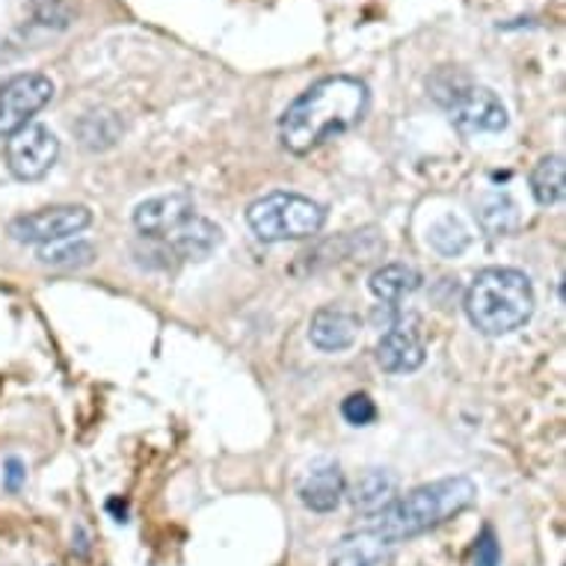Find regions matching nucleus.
<instances>
[{
  "mask_svg": "<svg viewBox=\"0 0 566 566\" xmlns=\"http://www.w3.org/2000/svg\"><path fill=\"white\" fill-rule=\"evenodd\" d=\"M371 93L353 75H329L289 104L279 119V139L291 155H308L326 139L353 130L368 113Z\"/></svg>",
  "mask_w": 566,
  "mask_h": 566,
  "instance_id": "f257e3e1",
  "label": "nucleus"
},
{
  "mask_svg": "<svg viewBox=\"0 0 566 566\" xmlns=\"http://www.w3.org/2000/svg\"><path fill=\"white\" fill-rule=\"evenodd\" d=\"M474 502H478V483L472 478H465V474L442 478V481L416 486L403 499H395L377 516L374 531H380L389 543H403V539L446 525L448 520L469 511Z\"/></svg>",
  "mask_w": 566,
  "mask_h": 566,
  "instance_id": "f03ea898",
  "label": "nucleus"
},
{
  "mask_svg": "<svg viewBox=\"0 0 566 566\" xmlns=\"http://www.w3.org/2000/svg\"><path fill=\"white\" fill-rule=\"evenodd\" d=\"M534 285L522 270L486 268L465 291V315L483 335H511L534 315Z\"/></svg>",
  "mask_w": 566,
  "mask_h": 566,
  "instance_id": "7ed1b4c3",
  "label": "nucleus"
},
{
  "mask_svg": "<svg viewBox=\"0 0 566 566\" xmlns=\"http://www.w3.org/2000/svg\"><path fill=\"white\" fill-rule=\"evenodd\" d=\"M247 223L264 243L306 241L324 229L326 208L303 193L273 190L247 208Z\"/></svg>",
  "mask_w": 566,
  "mask_h": 566,
  "instance_id": "20e7f679",
  "label": "nucleus"
},
{
  "mask_svg": "<svg viewBox=\"0 0 566 566\" xmlns=\"http://www.w3.org/2000/svg\"><path fill=\"white\" fill-rule=\"evenodd\" d=\"M433 98L448 111V119L460 134L474 137V134H499L507 128V107L502 98L486 90V86L469 84L465 77L454 72H442L433 77Z\"/></svg>",
  "mask_w": 566,
  "mask_h": 566,
  "instance_id": "39448f33",
  "label": "nucleus"
},
{
  "mask_svg": "<svg viewBox=\"0 0 566 566\" xmlns=\"http://www.w3.org/2000/svg\"><path fill=\"white\" fill-rule=\"evenodd\" d=\"M93 223V211L84 205H54V208H39L30 214L15 217L10 223L12 241L33 243V247H45V243L69 241Z\"/></svg>",
  "mask_w": 566,
  "mask_h": 566,
  "instance_id": "423d86ee",
  "label": "nucleus"
},
{
  "mask_svg": "<svg viewBox=\"0 0 566 566\" xmlns=\"http://www.w3.org/2000/svg\"><path fill=\"white\" fill-rule=\"evenodd\" d=\"M7 169L12 178L19 181H39L54 169L56 158H60V139L51 128L30 122L21 130H15L12 137H7Z\"/></svg>",
  "mask_w": 566,
  "mask_h": 566,
  "instance_id": "0eeeda50",
  "label": "nucleus"
},
{
  "mask_svg": "<svg viewBox=\"0 0 566 566\" xmlns=\"http://www.w3.org/2000/svg\"><path fill=\"white\" fill-rule=\"evenodd\" d=\"M54 98V81L39 72H21L0 84V137H12L30 125L48 102Z\"/></svg>",
  "mask_w": 566,
  "mask_h": 566,
  "instance_id": "6e6552de",
  "label": "nucleus"
},
{
  "mask_svg": "<svg viewBox=\"0 0 566 566\" xmlns=\"http://www.w3.org/2000/svg\"><path fill=\"white\" fill-rule=\"evenodd\" d=\"M193 214L196 202L190 193L155 196V199H146L134 208V226L146 241H164Z\"/></svg>",
  "mask_w": 566,
  "mask_h": 566,
  "instance_id": "1a4fd4ad",
  "label": "nucleus"
},
{
  "mask_svg": "<svg viewBox=\"0 0 566 566\" xmlns=\"http://www.w3.org/2000/svg\"><path fill=\"white\" fill-rule=\"evenodd\" d=\"M223 241V232L220 226H214L211 220L193 214L185 226H178L176 232L167 234L164 241L158 243L160 259H178V261H205L211 252L220 247Z\"/></svg>",
  "mask_w": 566,
  "mask_h": 566,
  "instance_id": "9d476101",
  "label": "nucleus"
},
{
  "mask_svg": "<svg viewBox=\"0 0 566 566\" xmlns=\"http://www.w3.org/2000/svg\"><path fill=\"white\" fill-rule=\"evenodd\" d=\"M359 315L344 306L317 308L308 321V342L324 353H342L356 344L359 338Z\"/></svg>",
  "mask_w": 566,
  "mask_h": 566,
  "instance_id": "9b49d317",
  "label": "nucleus"
},
{
  "mask_svg": "<svg viewBox=\"0 0 566 566\" xmlns=\"http://www.w3.org/2000/svg\"><path fill=\"white\" fill-rule=\"evenodd\" d=\"M391 564H395L391 543L382 537L380 531H374V528L353 531V534L338 539L333 552H329V566H391Z\"/></svg>",
  "mask_w": 566,
  "mask_h": 566,
  "instance_id": "f8f14e48",
  "label": "nucleus"
},
{
  "mask_svg": "<svg viewBox=\"0 0 566 566\" xmlns=\"http://www.w3.org/2000/svg\"><path fill=\"white\" fill-rule=\"evenodd\" d=\"M424 342L412 326H389V333H382L377 342V363L389 374L416 371L424 365Z\"/></svg>",
  "mask_w": 566,
  "mask_h": 566,
  "instance_id": "ddd939ff",
  "label": "nucleus"
},
{
  "mask_svg": "<svg viewBox=\"0 0 566 566\" xmlns=\"http://www.w3.org/2000/svg\"><path fill=\"white\" fill-rule=\"evenodd\" d=\"M344 495H347V483H344L342 469L335 463L317 465L306 474V481L300 483V502L315 513L338 511Z\"/></svg>",
  "mask_w": 566,
  "mask_h": 566,
  "instance_id": "4468645a",
  "label": "nucleus"
},
{
  "mask_svg": "<svg viewBox=\"0 0 566 566\" xmlns=\"http://www.w3.org/2000/svg\"><path fill=\"white\" fill-rule=\"evenodd\" d=\"M398 495V478L386 469H368L350 486V504L365 516H380Z\"/></svg>",
  "mask_w": 566,
  "mask_h": 566,
  "instance_id": "2eb2a0df",
  "label": "nucleus"
},
{
  "mask_svg": "<svg viewBox=\"0 0 566 566\" xmlns=\"http://www.w3.org/2000/svg\"><path fill=\"white\" fill-rule=\"evenodd\" d=\"M368 289L380 303H400L421 289V273L412 264H382L368 279Z\"/></svg>",
  "mask_w": 566,
  "mask_h": 566,
  "instance_id": "dca6fc26",
  "label": "nucleus"
},
{
  "mask_svg": "<svg viewBox=\"0 0 566 566\" xmlns=\"http://www.w3.org/2000/svg\"><path fill=\"white\" fill-rule=\"evenodd\" d=\"M474 217H478V223L486 229L490 234H511L513 229H516V223H520V208H516V202L511 199V193H486L478 202V211H474Z\"/></svg>",
  "mask_w": 566,
  "mask_h": 566,
  "instance_id": "f3484780",
  "label": "nucleus"
},
{
  "mask_svg": "<svg viewBox=\"0 0 566 566\" xmlns=\"http://www.w3.org/2000/svg\"><path fill=\"white\" fill-rule=\"evenodd\" d=\"M531 193L537 199V205L548 208L564 199V158L560 155H548L531 169Z\"/></svg>",
  "mask_w": 566,
  "mask_h": 566,
  "instance_id": "a211bd4d",
  "label": "nucleus"
},
{
  "mask_svg": "<svg viewBox=\"0 0 566 566\" xmlns=\"http://www.w3.org/2000/svg\"><path fill=\"white\" fill-rule=\"evenodd\" d=\"M39 261H42L45 268L81 270V268H90V264H93L95 250L86 241H75V238H69V241L45 243V247L39 250Z\"/></svg>",
  "mask_w": 566,
  "mask_h": 566,
  "instance_id": "6ab92c4d",
  "label": "nucleus"
},
{
  "mask_svg": "<svg viewBox=\"0 0 566 566\" xmlns=\"http://www.w3.org/2000/svg\"><path fill=\"white\" fill-rule=\"evenodd\" d=\"M122 134L119 119L113 113H86L84 119L77 122V137L90 151H104L116 146Z\"/></svg>",
  "mask_w": 566,
  "mask_h": 566,
  "instance_id": "aec40b11",
  "label": "nucleus"
},
{
  "mask_svg": "<svg viewBox=\"0 0 566 566\" xmlns=\"http://www.w3.org/2000/svg\"><path fill=\"white\" fill-rule=\"evenodd\" d=\"M428 243L439 255H446V259H457L460 252H465V247L472 243V234L465 229L457 217L446 214L439 217L437 223L428 229Z\"/></svg>",
  "mask_w": 566,
  "mask_h": 566,
  "instance_id": "412c9836",
  "label": "nucleus"
},
{
  "mask_svg": "<svg viewBox=\"0 0 566 566\" xmlns=\"http://www.w3.org/2000/svg\"><path fill=\"white\" fill-rule=\"evenodd\" d=\"M342 416L347 424H353V428H368L374 418H377V403L371 400V395L353 391V395H347V398L342 400Z\"/></svg>",
  "mask_w": 566,
  "mask_h": 566,
  "instance_id": "4be33fe9",
  "label": "nucleus"
},
{
  "mask_svg": "<svg viewBox=\"0 0 566 566\" xmlns=\"http://www.w3.org/2000/svg\"><path fill=\"white\" fill-rule=\"evenodd\" d=\"M474 566H502V546L490 525L474 539Z\"/></svg>",
  "mask_w": 566,
  "mask_h": 566,
  "instance_id": "5701e85b",
  "label": "nucleus"
},
{
  "mask_svg": "<svg viewBox=\"0 0 566 566\" xmlns=\"http://www.w3.org/2000/svg\"><path fill=\"white\" fill-rule=\"evenodd\" d=\"M3 469H7V472H3V486L10 492H15L21 486V481H24V465H21V460L10 457Z\"/></svg>",
  "mask_w": 566,
  "mask_h": 566,
  "instance_id": "b1692460",
  "label": "nucleus"
}]
</instances>
